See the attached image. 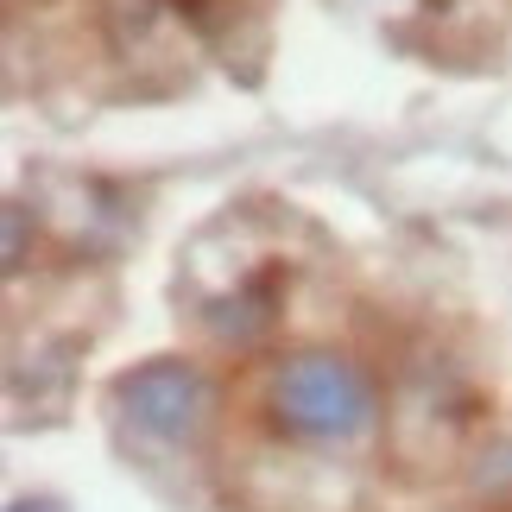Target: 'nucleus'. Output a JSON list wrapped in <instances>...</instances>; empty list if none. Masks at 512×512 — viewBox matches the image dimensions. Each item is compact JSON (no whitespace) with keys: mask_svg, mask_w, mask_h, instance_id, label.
<instances>
[{"mask_svg":"<svg viewBox=\"0 0 512 512\" xmlns=\"http://www.w3.org/2000/svg\"><path fill=\"white\" fill-rule=\"evenodd\" d=\"M266 418H272V430H285L298 443H354L380 418V392H373L361 361L310 348V354H291V361L272 367Z\"/></svg>","mask_w":512,"mask_h":512,"instance_id":"1","label":"nucleus"},{"mask_svg":"<svg viewBox=\"0 0 512 512\" xmlns=\"http://www.w3.org/2000/svg\"><path fill=\"white\" fill-rule=\"evenodd\" d=\"M114 405H121L127 424L146 430L152 443L184 449V443L203 437L209 418H215V386H209L203 367L165 354V361H146V367L121 373V380H114Z\"/></svg>","mask_w":512,"mask_h":512,"instance_id":"2","label":"nucleus"},{"mask_svg":"<svg viewBox=\"0 0 512 512\" xmlns=\"http://www.w3.org/2000/svg\"><path fill=\"white\" fill-rule=\"evenodd\" d=\"M279 298H285V279H279V272H253L247 285L222 291V298L203 310V323H209V336H215V342L253 348L272 323H279Z\"/></svg>","mask_w":512,"mask_h":512,"instance_id":"3","label":"nucleus"},{"mask_svg":"<svg viewBox=\"0 0 512 512\" xmlns=\"http://www.w3.org/2000/svg\"><path fill=\"white\" fill-rule=\"evenodd\" d=\"M26 247H32V209L26 203H7V272L26 266Z\"/></svg>","mask_w":512,"mask_h":512,"instance_id":"4","label":"nucleus"},{"mask_svg":"<svg viewBox=\"0 0 512 512\" xmlns=\"http://www.w3.org/2000/svg\"><path fill=\"white\" fill-rule=\"evenodd\" d=\"M7 512H64V506H57V500H13Z\"/></svg>","mask_w":512,"mask_h":512,"instance_id":"5","label":"nucleus"}]
</instances>
